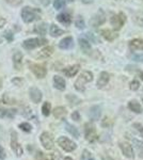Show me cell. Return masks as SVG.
<instances>
[{
	"instance_id": "6da1fadb",
	"label": "cell",
	"mask_w": 143,
	"mask_h": 160,
	"mask_svg": "<svg viewBox=\"0 0 143 160\" xmlns=\"http://www.w3.org/2000/svg\"><path fill=\"white\" fill-rule=\"evenodd\" d=\"M22 18L25 22H32L41 18V11L34 8L25 7L22 11Z\"/></svg>"
},
{
	"instance_id": "7a4b0ae2",
	"label": "cell",
	"mask_w": 143,
	"mask_h": 160,
	"mask_svg": "<svg viewBox=\"0 0 143 160\" xmlns=\"http://www.w3.org/2000/svg\"><path fill=\"white\" fill-rule=\"evenodd\" d=\"M93 80V74L89 71H84L80 74V76L78 77L77 80L75 81V89L79 92H84L85 90V84L88 82H91Z\"/></svg>"
},
{
	"instance_id": "3957f363",
	"label": "cell",
	"mask_w": 143,
	"mask_h": 160,
	"mask_svg": "<svg viewBox=\"0 0 143 160\" xmlns=\"http://www.w3.org/2000/svg\"><path fill=\"white\" fill-rule=\"evenodd\" d=\"M58 145L61 148L63 151L65 152H73L75 151L77 148L76 143L75 142H73L72 140H69V138H66V137H59L58 138Z\"/></svg>"
},
{
	"instance_id": "277c9868",
	"label": "cell",
	"mask_w": 143,
	"mask_h": 160,
	"mask_svg": "<svg viewBox=\"0 0 143 160\" xmlns=\"http://www.w3.org/2000/svg\"><path fill=\"white\" fill-rule=\"evenodd\" d=\"M84 136H85V139L87 141L91 142H95L97 140V133H96V129H95V126L93 125L92 123H87L84 125Z\"/></svg>"
},
{
	"instance_id": "5b68a950",
	"label": "cell",
	"mask_w": 143,
	"mask_h": 160,
	"mask_svg": "<svg viewBox=\"0 0 143 160\" xmlns=\"http://www.w3.org/2000/svg\"><path fill=\"white\" fill-rule=\"evenodd\" d=\"M125 22H126V16L124 15V13H122V12L119 13V14L112 15V17H111V19H110L111 26H112L115 30L121 29Z\"/></svg>"
},
{
	"instance_id": "8992f818",
	"label": "cell",
	"mask_w": 143,
	"mask_h": 160,
	"mask_svg": "<svg viewBox=\"0 0 143 160\" xmlns=\"http://www.w3.org/2000/svg\"><path fill=\"white\" fill-rule=\"evenodd\" d=\"M40 141H41V144L43 145L44 148H46V149H53L54 148V143L53 136H51L49 132H47V131H44V132L41 133Z\"/></svg>"
},
{
	"instance_id": "52a82bcc",
	"label": "cell",
	"mask_w": 143,
	"mask_h": 160,
	"mask_svg": "<svg viewBox=\"0 0 143 160\" xmlns=\"http://www.w3.org/2000/svg\"><path fill=\"white\" fill-rule=\"evenodd\" d=\"M11 148L17 157L23 156V154H24V151H23L22 145L18 143L17 133L15 132V131H12L11 132Z\"/></svg>"
},
{
	"instance_id": "ba28073f",
	"label": "cell",
	"mask_w": 143,
	"mask_h": 160,
	"mask_svg": "<svg viewBox=\"0 0 143 160\" xmlns=\"http://www.w3.org/2000/svg\"><path fill=\"white\" fill-rule=\"evenodd\" d=\"M46 43H47V40H43V38H29V40H26L23 43V46H24L25 49L31 50Z\"/></svg>"
},
{
	"instance_id": "9c48e42d",
	"label": "cell",
	"mask_w": 143,
	"mask_h": 160,
	"mask_svg": "<svg viewBox=\"0 0 143 160\" xmlns=\"http://www.w3.org/2000/svg\"><path fill=\"white\" fill-rule=\"evenodd\" d=\"M29 68H30V71L35 75V77H38V78H40V79L44 78V77L46 76V74H47L46 68L44 65H41V64L30 63Z\"/></svg>"
},
{
	"instance_id": "30bf717a",
	"label": "cell",
	"mask_w": 143,
	"mask_h": 160,
	"mask_svg": "<svg viewBox=\"0 0 143 160\" xmlns=\"http://www.w3.org/2000/svg\"><path fill=\"white\" fill-rule=\"evenodd\" d=\"M106 20V16H105V13H104L101 10H100L94 16L91 18L90 20V24L93 26V27H97V26H100L105 22Z\"/></svg>"
},
{
	"instance_id": "8fae6325",
	"label": "cell",
	"mask_w": 143,
	"mask_h": 160,
	"mask_svg": "<svg viewBox=\"0 0 143 160\" xmlns=\"http://www.w3.org/2000/svg\"><path fill=\"white\" fill-rule=\"evenodd\" d=\"M120 148H121V151L123 155L127 158H134V149H132V146L127 142H121L120 143Z\"/></svg>"
},
{
	"instance_id": "7c38bea8",
	"label": "cell",
	"mask_w": 143,
	"mask_h": 160,
	"mask_svg": "<svg viewBox=\"0 0 143 160\" xmlns=\"http://www.w3.org/2000/svg\"><path fill=\"white\" fill-rule=\"evenodd\" d=\"M29 95H30L31 100H32L34 104H38V102H41L42 97H43L42 92H41V90L38 89V88H31L30 91H29Z\"/></svg>"
},
{
	"instance_id": "4fadbf2b",
	"label": "cell",
	"mask_w": 143,
	"mask_h": 160,
	"mask_svg": "<svg viewBox=\"0 0 143 160\" xmlns=\"http://www.w3.org/2000/svg\"><path fill=\"white\" fill-rule=\"evenodd\" d=\"M109 79H110L109 74L106 73V72H101L100 77H98V80H97V88L98 89H103L105 86H107V83L109 82Z\"/></svg>"
},
{
	"instance_id": "5bb4252c",
	"label": "cell",
	"mask_w": 143,
	"mask_h": 160,
	"mask_svg": "<svg viewBox=\"0 0 143 160\" xmlns=\"http://www.w3.org/2000/svg\"><path fill=\"white\" fill-rule=\"evenodd\" d=\"M65 80H64L62 77L60 76H54V87L56 88L57 90H60V91H63L65 90Z\"/></svg>"
},
{
	"instance_id": "9a60e30c",
	"label": "cell",
	"mask_w": 143,
	"mask_h": 160,
	"mask_svg": "<svg viewBox=\"0 0 143 160\" xmlns=\"http://www.w3.org/2000/svg\"><path fill=\"white\" fill-rule=\"evenodd\" d=\"M13 63H14V68L19 71L23 68V55L20 52H15L13 56Z\"/></svg>"
},
{
	"instance_id": "2e32d148",
	"label": "cell",
	"mask_w": 143,
	"mask_h": 160,
	"mask_svg": "<svg viewBox=\"0 0 143 160\" xmlns=\"http://www.w3.org/2000/svg\"><path fill=\"white\" fill-rule=\"evenodd\" d=\"M80 66L78 65V64H75V65H72V66H69V68H64L63 69V73L65 74L66 77H74L75 75L78 73V71H79Z\"/></svg>"
},
{
	"instance_id": "e0dca14e",
	"label": "cell",
	"mask_w": 143,
	"mask_h": 160,
	"mask_svg": "<svg viewBox=\"0 0 143 160\" xmlns=\"http://www.w3.org/2000/svg\"><path fill=\"white\" fill-rule=\"evenodd\" d=\"M130 50H143V41L140 38H135L129 42Z\"/></svg>"
},
{
	"instance_id": "ac0fdd59",
	"label": "cell",
	"mask_w": 143,
	"mask_h": 160,
	"mask_svg": "<svg viewBox=\"0 0 143 160\" xmlns=\"http://www.w3.org/2000/svg\"><path fill=\"white\" fill-rule=\"evenodd\" d=\"M100 113H101L100 108L98 107V106H93V107L90 109V113H89L90 118H91L92 121H97V120H100Z\"/></svg>"
},
{
	"instance_id": "d6986e66",
	"label": "cell",
	"mask_w": 143,
	"mask_h": 160,
	"mask_svg": "<svg viewBox=\"0 0 143 160\" xmlns=\"http://www.w3.org/2000/svg\"><path fill=\"white\" fill-rule=\"evenodd\" d=\"M101 35L104 37V38H106L107 41H109V42H111V41L115 40V38H118V34H116L114 31L109 30V29L101 30Z\"/></svg>"
},
{
	"instance_id": "ffe728a7",
	"label": "cell",
	"mask_w": 143,
	"mask_h": 160,
	"mask_svg": "<svg viewBox=\"0 0 143 160\" xmlns=\"http://www.w3.org/2000/svg\"><path fill=\"white\" fill-rule=\"evenodd\" d=\"M57 19H58L59 22H61L63 25H69L72 22V17L69 13H61V14H59L57 16Z\"/></svg>"
},
{
	"instance_id": "44dd1931",
	"label": "cell",
	"mask_w": 143,
	"mask_h": 160,
	"mask_svg": "<svg viewBox=\"0 0 143 160\" xmlns=\"http://www.w3.org/2000/svg\"><path fill=\"white\" fill-rule=\"evenodd\" d=\"M67 114V111L64 107H57L56 109L54 110V117L58 120H61V118H64Z\"/></svg>"
},
{
	"instance_id": "7402d4cb",
	"label": "cell",
	"mask_w": 143,
	"mask_h": 160,
	"mask_svg": "<svg viewBox=\"0 0 143 160\" xmlns=\"http://www.w3.org/2000/svg\"><path fill=\"white\" fill-rule=\"evenodd\" d=\"M73 38L71 37H67V38H64L61 42L59 43V47L61 49H69V48L73 47Z\"/></svg>"
},
{
	"instance_id": "603a6c76",
	"label": "cell",
	"mask_w": 143,
	"mask_h": 160,
	"mask_svg": "<svg viewBox=\"0 0 143 160\" xmlns=\"http://www.w3.org/2000/svg\"><path fill=\"white\" fill-rule=\"evenodd\" d=\"M53 47L51 46H47V47L43 48L42 50L38 52V59H46L48 58V57H50L51 55H53Z\"/></svg>"
},
{
	"instance_id": "cb8c5ba5",
	"label": "cell",
	"mask_w": 143,
	"mask_h": 160,
	"mask_svg": "<svg viewBox=\"0 0 143 160\" xmlns=\"http://www.w3.org/2000/svg\"><path fill=\"white\" fill-rule=\"evenodd\" d=\"M128 108H129V109H130L131 111L136 112V113H141V112H142V107H141V105H140L139 102H137V100H131V102H129Z\"/></svg>"
},
{
	"instance_id": "d4e9b609",
	"label": "cell",
	"mask_w": 143,
	"mask_h": 160,
	"mask_svg": "<svg viewBox=\"0 0 143 160\" xmlns=\"http://www.w3.org/2000/svg\"><path fill=\"white\" fill-rule=\"evenodd\" d=\"M79 45L81 47L82 51H84L85 53H89L91 50V45L89 41L84 40V38H79Z\"/></svg>"
},
{
	"instance_id": "484cf974",
	"label": "cell",
	"mask_w": 143,
	"mask_h": 160,
	"mask_svg": "<svg viewBox=\"0 0 143 160\" xmlns=\"http://www.w3.org/2000/svg\"><path fill=\"white\" fill-rule=\"evenodd\" d=\"M49 32H50V35H51V37L57 38V37H60V35H61V34H63L64 31L60 29V28L58 27V26H56V25H51V27H50V30H49Z\"/></svg>"
},
{
	"instance_id": "4316f807",
	"label": "cell",
	"mask_w": 143,
	"mask_h": 160,
	"mask_svg": "<svg viewBox=\"0 0 143 160\" xmlns=\"http://www.w3.org/2000/svg\"><path fill=\"white\" fill-rule=\"evenodd\" d=\"M132 143H134L135 148H137L139 157L140 158H143V142L137 140V139H134V140H132Z\"/></svg>"
},
{
	"instance_id": "83f0119b",
	"label": "cell",
	"mask_w": 143,
	"mask_h": 160,
	"mask_svg": "<svg viewBox=\"0 0 143 160\" xmlns=\"http://www.w3.org/2000/svg\"><path fill=\"white\" fill-rule=\"evenodd\" d=\"M65 128H66V130L69 131V132L71 133L73 137H75L76 139L79 138V131H78V129H77L76 127H75V126H73V125H71V124L66 123Z\"/></svg>"
},
{
	"instance_id": "f1b7e54d",
	"label": "cell",
	"mask_w": 143,
	"mask_h": 160,
	"mask_svg": "<svg viewBox=\"0 0 143 160\" xmlns=\"http://www.w3.org/2000/svg\"><path fill=\"white\" fill-rule=\"evenodd\" d=\"M50 110H51V105L49 102H45L42 106V113L44 117H48L50 114Z\"/></svg>"
},
{
	"instance_id": "f546056e",
	"label": "cell",
	"mask_w": 143,
	"mask_h": 160,
	"mask_svg": "<svg viewBox=\"0 0 143 160\" xmlns=\"http://www.w3.org/2000/svg\"><path fill=\"white\" fill-rule=\"evenodd\" d=\"M18 127H19L23 131H25V132H30V131L32 130V126L27 122L20 123L19 125H18Z\"/></svg>"
},
{
	"instance_id": "4dcf8cb0",
	"label": "cell",
	"mask_w": 143,
	"mask_h": 160,
	"mask_svg": "<svg viewBox=\"0 0 143 160\" xmlns=\"http://www.w3.org/2000/svg\"><path fill=\"white\" fill-rule=\"evenodd\" d=\"M81 160H95V158L91 154V152H89L88 149H84L81 155Z\"/></svg>"
},
{
	"instance_id": "1f68e13d",
	"label": "cell",
	"mask_w": 143,
	"mask_h": 160,
	"mask_svg": "<svg viewBox=\"0 0 143 160\" xmlns=\"http://www.w3.org/2000/svg\"><path fill=\"white\" fill-rule=\"evenodd\" d=\"M134 20H135V22H136L137 25L143 26V13L142 12L137 13V14L134 16Z\"/></svg>"
},
{
	"instance_id": "d6a6232c",
	"label": "cell",
	"mask_w": 143,
	"mask_h": 160,
	"mask_svg": "<svg viewBox=\"0 0 143 160\" xmlns=\"http://www.w3.org/2000/svg\"><path fill=\"white\" fill-rule=\"evenodd\" d=\"M75 25H76V27L78 29H84V20L82 19L81 16H78L77 19L75 20Z\"/></svg>"
},
{
	"instance_id": "836d02e7",
	"label": "cell",
	"mask_w": 143,
	"mask_h": 160,
	"mask_svg": "<svg viewBox=\"0 0 143 160\" xmlns=\"http://www.w3.org/2000/svg\"><path fill=\"white\" fill-rule=\"evenodd\" d=\"M34 31H35V32H38V34H45V32H46V26L44 25V24H41V25H38V26H36Z\"/></svg>"
},
{
	"instance_id": "e575fe53",
	"label": "cell",
	"mask_w": 143,
	"mask_h": 160,
	"mask_svg": "<svg viewBox=\"0 0 143 160\" xmlns=\"http://www.w3.org/2000/svg\"><path fill=\"white\" fill-rule=\"evenodd\" d=\"M12 83L16 87H23V84H24V80L20 78V77H15V78L12 79Z\"/></svg>"
},
{
	"instance_id": "d590c367",
	"label": "cell",
	"mask_w": 143,
	"mask_h": 160,
	"mask_svg": "<svg viewBox=\"0 0 143 160\" xmlns=\"http://www.w3.org/2000/svg\"><path fill=\"white\" fill-rule=\"evenodd\" d=\"M34 159L35 160H48L47 157L45 156V154L41 151H38L35 153V156H34Z\"/></svg>"
},
{
	"instance_id": "8d00e7d4",
	"label": "cell",
	"mask_w": 143,
	"mask_h": 160,
	"mask_svg": "<svg viewBox=\"0 0 143 160\" xmlns=\"http://www.w3.org/2000/svg\"><path fill=\"white\" fill-rule=\"evenodd\" d=\"M64 4H65L64 0H54V9H57V10L62 9V8L64 7Z\"/></svg>"
},
{
	"instance_id": "74e56055",
	"label": "cell",
	"mask_w": 143,
	"mask_h": 160,
	"mask_svg": "<svg viewBox=\"0 0 143 160\" xmlns=\"http://www.w3.org/2000/svg\"><path fill=\"white\" fill-rule=\"evenodd\" d=\"M139 87H140V83H139V81H138V80L134 79L130 82V89L132 90V91H137V90L139 89Z\"/></svg>"
},
{
	"instance_id": "f35d334b",
	"label": "cell",
	"mask_w": 143,
	"mask_h": 160,
	"mask_svg": "<svg viewBox=\"0 0 143 160\" xmlns=\"http://www.w3.org/2000/svg\"><path fill=\"white\" fill-rule=\"evenodd\" d=\"M3 102H6V104H15V100L13 99V98H10L9 97V94H4V96H3Z\"/></svg>"
},
{
	"instance_id": "ab89813d",
	"label": "cell",
	"mask_w": 143,
	"mask_h": 160,
	"mask_svg": "<svg viewBox=\"0 0 143 160\" xmlns=\"http://www.w3.org/2000/svg\"><path fill=\"white\" fill-rule=\"evenodd\" d=\"M7 2L9 4L14 6V7H17V6H19V4L22 3V0H7Z\"/></svg>"
},
{
	"instance_id": "60d3db41",
	"label": "cell",
	"mask_w": 143,
	"mask_h": 160,
	"mask_svg": "<svg viewBox=\"0 0 143 160\" xmlns=\"http://www.w3.org/2000/svg\"><path fill=\"white\" fill-rule=\"evenodd\" d=\"M23 114H24L26 118H31L32 117V111H31L30 108H26L25 111L23 112Z\"/></svg>"
},
{
	"instance_id": "b9f144b4",
	"label": "cell",
	"mask_w": 143,
	"mask_h": 160,
	"mask_svg": "<svg viewBox=\"0 0 143 160\" xmlns=\"http://www.w3.org/2000/svg\"><path fill=\"white\" fill-rule=\"evenodd\" d=\"M72 118L74 121H79L80 120V114L78 111H74V112L72 113Z\"/></svg>"
},
{
	"instance_id": "7bdbcfd3",
	"label": "cell",
	"mask_w": 143,
	"mask_h": 160,
	"mask_svg": "<svg viewBox=\"0 0 143 160\" xmlns=\"http://www.w3.org/2000/svg\"><path fill=\"white\" fill-rule=\"evenodd\" d=\"M6 151L3 149V148H2L1 145H0V160H4L6 159Z\"/></svg>"
},
{
	"instance_id": "ee69618b",
	"label": "cell",
	"mask_w": 143,
	"mask_h": 160,
	"mask_svg": "<svg viewBox=\"0 0 143 160\" xmlns=\"http://www.w3.org/2000/svg\"><path fill=\"white\" fill-rule=\"evenodd\" d=\"M132 59L137 62H143V55H134Z\"/></svg>"
},
{
	"instance_id": "f6af8a7d",
	"label": "cell",
	"mask_w": 143,
	"mask_h": 160,
	"mask_svg": "<svg viewBox=\"0 0 143 160\" xmlns=\"http://www.w3.org/2000/svg\"><path fill=\"white\" fill-rule=\"evenodd\" d=\"M4 38H7L8 41H9V42H11V41L13 40V34L11 32H10V31H7L6 33H4Z\"/></svg>"
},
{
	"instance_id": "bcb514c9",
	"label": "cell",
	"mask_w": 143,
	"mask_h": 160,
	"mask_svg": "<svg viewBox=\"0 0 143 160\" xmlns=\"http://www.w3.org/2000/svg\"><path fill=\"white\" fill-rule=\"evenodd\" d=\"M134 127H136L137 129L139 130L140 135H141V136L143 137V126H141V125H140V124H135Z\"/></svg>"
},
{
	"instance_id": "7dc6e473",
	"label": "cell",
	"mask_w": 143,
	"mask_h": 160,
	"mask_svg": "<svg viewBox=\"0 0 143 160\" xmlns=\"http://www.w3.org/2000/svg\"><path fill=\"white\" fill-rule=\"evenodd\" d=\"M6 22H7V20L3 18V17H0V28H2L4 25H6Z\"/></svg>"
},
{
	"instance_id": "c3c4849f",
	"label": "cell",
	"mask_w": 143,
	"mask_h": 160,
	"mask_svg": "<svg viewBox=\"0 0 143 160\" xmlns=\"http://www.w3.org/2000/svg\"><path fill=\"white\" fill-rule=\"evenodd\" d=\"M54 155H51V159L53 160H58V158L60 157V154L57 152V153H54Z\"/></svg>"
},
{
	"instance_id": "681fc988",
	"label": "cell",
	"mask_w": 143,
	"mask_h": 160,
	"mask_svg": "<svg viewBox=\"0 0 143 160\" xmlns=\"http://www.w3.org/2000/svg\"><path fill=\"white\" fill-rule=\"evenodd\" d=\"M38 1H40L43 6H48V4L50 3V0H38Z\"/></svg>"
},
{
	"instance_id": "f907efd6",
	"label": "cell",
	"mask_w": 143,
	"mask_h": 160,
	"mask_svg": "<svg viewBox=\"0 0 143 160\" xmlns=\"http://www.w3.org/2000/svg\"><path fill=\"white\" fill-rule=\"evenodd\" d=\"M137 73H138V75L140 76V78H141V79L143 80V72L139 71V69H137Z\"/></svg>"
},
{
	"instance_id": "816d5d0a",
	"label": "cell",
	"mask_w": 143,
	"mask_h": 160,
	"mask_svg": "<svg viewBox=\"0 0 143 160\" xmlns=\"http://www.w3.org/2000/svg\"><path fill=\"white\" fill-rule=\"evenodd\" d=\"M82 2L84 3H91V2H93V0H82Z\"/></svg>"
},
{
	"instance_id": "f5cc1de1",
	"label": "cell",
	"mask_w": 143,
	"mask_h": 160,
	"mask_svg": "<svg viewBox=\"0 0 143 160\" xmlns=\"http://www.w3.org/2000/svg\"><path fill=\"white\" fill-rule=\"evenodd\" d=\"M63 160H73V159L71 158V157H65V158H64Z\"/></svg>"
},
{
	"instance_id": "db71d44e",
	"label": "cell",
	"mask_w": 143,
	"mask_h": 160,
	"mask_svg": "<svg viewBox=\"0 0 143 160\" xmlns=\"http://www.w3.org/2000/svg\"><path fill=\"white\" fill-rule=\"evenodd\" d=\"M103 160H112V159H111V158H109V157H108V158H105V157H104Z\"/></svg>"
},
{
	"instance_id": "11a10c76",
	"label": "cell",
	"mask_w": 143,
	"mask_h": 160,
	"mask_svg": "<svg viewBox=\"0 0 143 160\" xmlns=\"http://www.w3.org/2000/svg\"><path fill=\"white\" fill-rule=\"evenodd\" d=\"M0 88H1V79H0Z\"/></svg>"
},
{
	"instance_id": "9f6ffc18",
	"label": "cell",
	"mask_w": 143,
	"mask_h": 160,
	"mask_svg": "<svg viewBox=\"0 0 143 160\" xmlns=\"http://www.w3.org/2000/svg\"><path fill=\"white\" fill-rule=\"evenodd\" d=\"M67 1H74V0H67Z\"/></svg>"
},
{
	"instance_id": "6f0895ef",
	"label": "cell",
	"mask_w": 143,
	"mask_h": 160,
	"mask_svg": "<svg viewBox=\"0 0 143 160\" xmlns=\"http://www.w3.org/2000/svg\"><path fill=\"white\" fill-rule=\"evenodd\" d=\"M142 100H143V99H142Z\"/></svg>"
}]
</instances>
